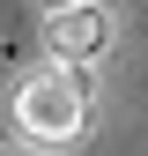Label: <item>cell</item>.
I'll use <instances>...</instances> for the list:
<instances>
[{"mask_svg":"<svg viewBox=\"0 0 148 156\" xmlns=\"http://www.w3.org/2000/svg\"><path fill=\"white\" fill-rule=\"evenodd\" d=\"M15 126L30 134V141H74V134L89 126V97L74 82L67 67H37L15 82Z\"/></svg>","mask_w":148,"mask_h":156,"instance_id":"1","label":"cell"},{"mask_svg":"<svg viewBox=\"0 0 148 156\" xmlns=\"http://www.w3.org/2000/svg\"><path fill=\"white\" fill-rule=\"evenodd\" d=\"M104 45H111V15L96 8V0L45 15V52H52V67H67V74H74V67L104 60Z\"/></svg>","mask_w":148,"mask_h":156,"instance_id":"2","label":"cell"},{"mask_svg":"<svg viewBox=\"0 0 148 156\" xmlns=\"http://www.w3.org/2000/svg\"><path fill=\"white\" fill-rule=\"evenodd\" d=\"M59 8H82V0H45V15H59Z\"/></svg>","mask_w":148,"mask_h":156,"instance_id":"3","label":"cell"},{"mask_svg":"<svg viewBox=\"0 0 148 156\" xmlns=\"http://www.w3.org/2000/svg\"><path fill=\"white\" fill-rule=\"evenodd\" d=\"M0 156H8V149H0Z\"/></svg>","mask_w":148,"mask_h":156,"instance_id":"4","label":"cell"}]
</instances>
